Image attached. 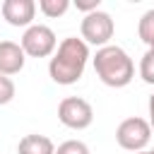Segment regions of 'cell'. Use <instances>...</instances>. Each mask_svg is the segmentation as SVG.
Here are the masks:
<instances>
[{"instance_id": "1", "label": "cell", "mask_w": 154, "mask_h": 154, "mask_svg": "<svg viewBox=\"0 0 154 154\" xmlns=\"http://www.w3.org/2000/svg\"><path fill=\"white\" fill-rule=\"evenodd\" d=\"M87 63H89V46L77 36H67L58 43L55 53L51 55L48 75L55 84L70 87L82 79Z\"/></svg>"}, {"instance_id": "2", "label": "cell", "mask_w": 154, "mask_h": 154, "mask_svg": "<svg viewBox=\"0 0 154 154\" xmlns=\"http://www.w3.org/2000/svg\"><path fill=\"white\" fill-rule=\"evenodd\" d=\"M91 63H94L96 77L106 87L120 89V87H128L135 77V63L128 55V51L120 46L108 43L103 48H96V55L91 58Z\"/></svg>"}, {"instance_id": "3", "label": "cell", "mask_w": 154, "mask_h": 154, "mask_svg": "<svg viewBox=\"0 0 154 154\" xmlns=\"http://www.w3.org/2000/svg\"><path fill=\"white\" fill-rule=\"evenodd\" d=\"M113 31H116L113 17L108 12H103V10L89 12L79 22V34H82V41L87 46H96V48L108 46L111 38H113Z\"/></svg>"}, {"instance_id": "4", "label": "cell", "mask_w": 154, "mask_h": 154, "mask_svg": "<svg viewBox=\"0 0 154 154\" xmlns=\"http://www.w3.org/2000/svg\"><path fill=\"white\" fill-rule=\"evenodd\" d=\"M19 46L24 51V55L29 58H48L55 53L58 48V38H55V31L46 24H31L24 29L22 38H19Z\"/></svg>"}, {"instance_id": "5", "label": "cell", "mask_w": 154, "mask_h": 154, "mask_svg": "<svg viewBox=\"0 0 154 154\" xmlns=\"http://www.w3.org/2000/svg\"><path fill=\"white\" fill-rule=\"evenodd\" d=\"M152 140V128L144 118L132 116L120 120V125L116 128V142L125 149V152H144V147Z\"/></svg>"}, {"instance_id": "6", "label": "cell", "mask_w": 154, "mask_h": 154, "mask_svg": "<svg viewBox=\"0 0 154 154\" xmlns=\"http://www.w3.org/2000/svg\"><path fill=\"white\" fill-rule=\"evenodd\" d=\"M58 120L70 130H87L94 123V108L82 96H65L58 106Z\"/></svg>"}, {"instance_id": "7", "label": "cell", "mask_w": 154, "mask_h": 154, "mask_svg": "<svg viewBox=\"0 0 154 154\" xmlns=\"http://www.w3.org/2000/svg\"><path fill=\"white\" fill-rule=\"evenodd\" d=\"M2 19L10 26H31L36 17V2L34 0H5L0 5Z\"/></svg>"}, {"instance_id": "8", "label": "cell", "mask_w": 154, "mask_h": 154, "mask_svg": "<svg viewBox=\"0 0 154 154\" xmlns=\"http://www.w3.org/2000/svg\"><path fill=\"white\" fill-rule=\"evenodd\" d=\"M24 63H26V55L22 51L19 43L14 41H0V75L5 77H12L17 72L24 70Z\"/></svg>"}, {"instance_id": "9", "label": "cell", "mask_w": 154, "mask_h": 154, "mask_svg": "<svg viewBox=\"0 0 154 154\" xmlns=\"http://www.w3.org/2000/svg\"><path fill=\"white\" fill-rule=\"evenodd\" d=\"M17 154H55V144H53L51 137L31 132V135H24L19 140Z\"/></svg>"}, {"instance_id": "10", "label": "cell", "mask_w": 154, "mask_h": 154, "mask_svg": "<svg viewBox=\"0 0 154 154\" xmlns=\"http://www.w3.org/2000/svg\"><path fill=\"white\" fill-rule=\"evenodd\" d=\"M137 36L142 38V43H147V48H154V7L147 10L140 22H137Z\"/></svg>"}, {"instance_id": "11", "label": "cell", "mask_w": 154, "mask_h": 154, "mask_svg": "<svg viewBox=\"0 0 154 154\" xmlns=\"http://www.w3.org/2000/svg\"><path fill=\"white\" fill-rule=\"evenodd\" d=\"M70 0H38V12L43 14V17H51V19H58V17H63L67 10H70Z\"/></svg>"}, {"instance_id": "12", "label": "cell", "mask_w": 154, "mask_h": 154, "mask_svg": "<svg viewBox=\"0 0 154 154\" xmlns=\"http://www.w3.org/2000/svg\"><path fill=\"white\" fill-rule=\"evenodd\" d=\"M140 77L147 84H154V48H147L140 58Z\"/></svg>"}, {"instance_id": "13", "label": "cell", "mask_w": 154, "mask_h": 154, "mask_svg": "<svg viewBox=\"0 0 154 154\" xmlns=\"http://www.w3.org/2000/svg\"><path fill=\"white\" fill-rule=\"evenodd\" d=\"M55 154H91V152L82 140H65L63 144L55 147Z\"/></svg>"}, {"instance_id": "14", "label": "cell", "mask_w": 154, "mask_h": 154, "mask_svg": "<svg viewBox=\"0 0 154 154\" xmlns=\"http://www.w3.org/2000/svg\"><path fill=\"white\" fill-rule=\"evenodd\" d=\"M14 82H12V77H5V75H0V106H5V103H10L12 99H14Z\"/></svg>"}, {"instance_id": "15", "label": "cell", "mask_w": 154, "mask_h": 154, "mask_svg": "<svg viewBox=\"0 0 154 154\" xmlns=\"http://www.w3.org/2000/svg\"><path fill=\"white\" fill-rule=\"evenodd\" d=\"M75 7L79 12H84V14H89V12L101 10V0H75Z\"/></svg>"}, {"instance_id": "16", "label": "cell", "mask_w": 154, "mask_h": 154, "mask_svg": "<svg viewBox=\"0 0 154 154\" xmlns=\"http://www.w3.org/2000/svg\"><path fill=\"white\" fill-rule=\"evenodd\" d=\"M149 128H152V132H154V94L149 96Z\"/></svg>"}, {"instance_id": "17", "label": "cell", "mask_w": 154, "mask_h": 154, "mask_svg": "<svg viewBox=\"0 0 154 154\" xmlns=\"http://www.w3.org/2000/svg\"><path fill=\"white\" fill-rule=\"evenodd\" d=\"M135 154H152V152H147V149H144V152H135Z\"/></svg>"}, {"instance_id": "18", "label": "cell", "mask_w": 154, "mask_h": 154, "mask_svg": "<svg viewBox=\"0 0 154 154\" xmlns=\"http://www.w3.org/2000/svg\"><path fill=\"white\" fill-rule=\"evenodd\" d=\"M152 154H154V149H152Z\"/></svg>"}]
</instances>
